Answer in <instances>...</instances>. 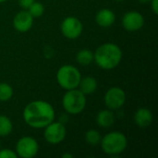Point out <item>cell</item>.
<instances>
[{"label":"cell","mask_w":158,"mask_h":158,"mask_svg":"<svg viewBox=\"0 0 158 158\" xmlns=\"http://www.w3.org/2000/svg\"><path fill=\"white\" fill-rule=\"evenodd\" d=\"M33 25V18L28 10H21L18 12L13 18V27L19 32L29 31Z\"/></svg>","instance_id":"cell-11"},{"label":"cell","mask_w":158,"mask_h":158,"mask_svg":"<svg viewBox=\"0 0 158 158\" xmlns=\"http://www.w3.org/2000/svg\"><path fill=\"white\" fill-rule=\"evenodd\" d=\"M103 152L108 156L122 154L128 146V139L120 131H111L102 137L100 142Z\"/></svg>","instance_id":"cell-3"},{"label":"cell","mask_w":158,"mask_h":158,"mask_svg":"<svg viewBox=\"0 0 158 158\" xmlns=\"http://www.w3.org/2000/svg\"><path fill=\"white\" fill-rule=\"evenodd\" d=\"M133 119L137 126H139L140 128L145 129L153 123L154 116L150 109L142 107V108H139L135 112Z\"/></svg>","instance_id":"cell-13"},{"label":"cell","mask_w":158,"mask_h":158,"mask_svg":"<svg viewBox=\"0 0 158 158\" xmlns=\"http://www.w3.org/2000/svg\"><path fill=\"white\" fill-rule=\"evenodd\" d=\"M23 120L32 129H44L55 120L56 113L53 106L44 100H34L23 109Z\"/></svg>","instance_id":"cell-1"},{"label":"cell","mask_w":158,"mask_h":158,"mask_svg":"<svg viewBox=\"0 0 158 158\" xmlns=\"http://www.w3.org/2000/svg\"><path fill=\"white\" fill-rule=\"evenodd\" d=\"M85 141L91 146H97L100 144L102 136L100 132L96 130H89L85 133Z\"/></svg>","instance_id":"cell-18"},{"label":"cell","mask_w":158,"mask_h":158,"mask_svg":"<svg viewBox=\"0 0 158 158\" xmlns=\"http://www.w3.org/2000/svg\"><path fill=\"white\" fill-rule=\"evenodd\" d=\"M6 1H7V0H0V4H1V3H5Z\"/></svg>","instance_id":"cell-26"},{"label":"cell","mask_w":158,"mask_h":158,"mask_svg":"<svg viewBox=\"0 0 158 158\" xmlns=\"http://www.w3.org/2000/svg\"><path fill=\"white\" fill-rule=\"evenodd\" d=\"M121 60V48L113 43L103 44L94 52V61L102 69H113L119 65Z\"/></svg>","instance_id":"cell-2"},{"label":"cell","mask_w":158,"mask_h":158,"mask_svg":"<svg viewBox=\"0 0 158 158\" xmlns=\"http://www.w3.org/2000/svg\"><path fill=\"white\" fill-rule=\"evenodd\" d=\"M0 149H1V142H0Z\"/></svg>","instance_id":"cell-28"},{"label":"cell","mask_w":158,"mask_h":158,"mask_svg":"<svg viewBox=\"0 0 158 158\" xmlns=\"http://www.w3.org/2000/svg\"><path fill=\"white\" fill-rule=\"evenodd\" d=\"M115 1H118V2H121V1H124V0H115Z\"/></svg>","instance_id":"cell-27"},{"label":"cell","mask_w":158,"mask_h":158,"mask_svg":"<svg viewBox=\"0 0 158 158\" xmlns=\"http://www.w3.org/2000/svg\"><path fill=\"white\" fill-rule=\"evenodd\" d=\"M44 129V138L49 144H52V145L59 144L66 138L67 131H66L65 125L62 122L54 120Z\"/></svg>","instance_id":"cell-6"},{"label":"cell","mask_w":158,"mask_h":158,"mask_svg":"<svg viewBox=\"0 0 158 158\" xmlns=\"http://www.w3.org/2000/svg\"><path fill=\"white\" fill-rule=\"evenodd\" d=\"M138 1H139L141 4H144V5H145V4H149L151 0H138Z\"/></svg>","instance_id":"cell-25"},{"label":"cell","mask_w":158,"mask_h":158,"mask_svg":"<svg viewBox=\"0 0 158 158\" xmlns=\"http://www.w3.org/2000/svg\"><path fill=\"white\" fill-rule=\"evenodd\" d=\"M61 33L69 40H75L81 36L83 31V25L81 21L73 16L65 18L60 25Z\"/></svg>","instance_id":"cell-8"},{"label":"cell","mask_w":158,"mask_h":158,"mask_svg":"<svg viewBox=\"0 0 158 158\" xmlns=\"http://www.w3.org/2000/svg\"><path fill=\"white\" fill-rule=\"evenodd\" d=\"M62 157L63 158H72L73 157V156H72L71 154H69V153H67V154H64V155H62Z\"/></svg>","instance_id":"cell-24"},{"label":"cell","mask_w":158,"mask_h":158,"mask_svg":"<svg viewBox=\"0 0 158 158\" xmlns=\"http://www.w3.org/2000/svg\"><path fill=\"white\" fill-rule=\"evenodd\" d=\"M126 102V94L123 89L119 87L109 88L104 96V103L106 108L110 110L120 109Z\"/></svg>","instance_id":"cell-9"},{"label":"cell","mask_w":158,"mask_h":158,"mask_svg":"<svg viewBox=\"0 0 158 158\" xmlns=\"http://www.w3.org/2000/svg\"><path fill=\"white\" fill-rule=\"evenodd\" d=\"M96 124L104 129L110 128L115 123V115L113 110L108 108L99 111L96 115Z\"/></svg>","instance_id":"cell-14"},{"label":"cell","mask_w":158,"mask_h":158,"mask_svg":"<svg viewBox=\"0 0 158 158\" xmlns=\"http://www.w3.org/2000/svg\"><path fill=\"white\" fill-rule=\"evenodd\" d=\"M18 156L15 151L7 148L0 149V158H17Z\"/></svg>","instance_id":"cell-21"},{"label":"cell","mask_w":158,"mask_h":158,"mask_svg":"<svg viewBox=\"0 0 158 158\" xmlns=\"http://www.w3.org/2000/svg\"><path fill=\"white\" fill-rule=\"evenodd\" d=\"M76 60L81 66H88L94 61V52L89 49H81L77 53Z\"/></svg>","instance_id":"cell-16"},{"label":"cell","mask_w":158,"mask_h":158,"mask_svg":"<svg viewBox=\"0 0 158 158\" xmlns=\"http://www.w3.org/2000/svg\"><path fill=\"white\" fill-rule=\"evenodd\" d=\"M15 152L19 157L32 158L36 156L39 152V144L34 138L24 136L17 142Z\"/></svg>","instance_id":"cell-7"},{"label":"cell","mask_w":158,"mask_h":158,"mask_svg":"<svg viewBox=\"0 0 158 158\" xmlns=\"http://www.w3.org/2000/svg\"><path fill=\"white\" fill-rule=\"evenodd\" d=\"M150 4H151V8L154 14L158 15V0H151Z\"/></svg>","instance_id":"cell-23"},{"label":"cell","mask_w":158,"mask_h":158,"mask_svg":"<svg viewBox=\"0 0 158 158\" xmlns=\"http://www.w3.org/2000/svg\"><path fill=\"white\" fill-rule=\"evenodd\" d=\"M28 12L32 16V18H40L44 15V5L41 3V2H37V1H34L31 6L30 7L27 9Z\"/></svg>","instance_id":"cell-20"},{"label":"cell","mask_w":158,"mask_h":158,"mask_svg":"<svg viewBox=\"0 0 158 158\" xmlns=\"http://www.w3.org/2000/svg\"><path fill=\"white\" fill-rule=\"evenodd\" d=\"M34 1H35V0H18V3H19V6H20L22 9L27 10V9L30 7V6H31Z\"/></svg>","instance_id":"cell-22"},{"label":"cell","mask_w":158,"mask_h":158,"mask_svg":"<svg viewBox=\"0 0 158 158\" xmlns=\"http://www.w3.org/2000/svg\"><path fill=\"white\" fill-rule=\"evenodd\" d=\"M13 88L6 82H0V102H7L13 96Z\"/></svg>","instance_id":"cell-19"},{"label":"cell","mask_w":158,"mask_h":158,"mask_svg":"<svg viewBox=\"0 0 158 158\" xmlns=\"http://www.w3.org/2000/svg\"><path fill=\"white\" fill-rule=\"evenodd\" d=\"M97 87H98V83L96 79L92 76H86L84 78L81 77L78 89L85 95H89L94 94L95 91L97 90Z\"/></svg>","instance_id":"cell-15"},{"label":"cell","mask_w":158,"mask_h":158,"mask_svg":"<svg viewBox=\"0 0 158 158\" xmlns=\"http://www.w3.org/2000/svg\"><path fill=\"white\" fill-rule=\"evenodd\" d=\"M13 131V124L10 118L5 115H0V137L8 136Z\"/></svg>","instance_id":"cell-17"},{"label":"cell","mask_w":158,"mask_h":158,"mask_svg":"<svg viewBox=\"0 0 158 158\" xmlns=\"http://www.w3.org/2000/svg\"><path fill=\"white\" fill-rule=\"evenodd\" d=\"M116 21V14L110 8H102L95 15V22L99 27L109 28Z\"/></svg>","instance_id":"cell-12"},{"label":"cell","mask_w":158,"mask_h":158,"mask_svg":"<svg viewBox=\"0 0 158 158\" xmlns=\"http://www.w3.org/2000/svg\"><path fill=\"white\" fill-rule=\"evenodd\" d=\"M81 79V74L80 70L73 65H64L56 72V81L66 91L77 89Z\"/></svg>","instance_id":"cell-5"},{"label":"cell","mask_w":158,"mask_h":158,"mask_svg":"<svg viewBox=\"0 0 158 158\" xmlns=\"http://www.w3.org/2000/svg\"><path fill=\"white\" fill-rule=\"evenodd\" d=\"M86 103V95L78 88L67 91L62 98V106L69 115L81 114L85 109Z\"/></svg>","instance_id":"cell-4"},{"label":"cell","mask_w":158,"mask_h":158,"mask_svg":"<svg viewBox=\"0 0 158 158\" xmlns=\"http://www.w3.org/2000/svg\"><path fill=\"white\" fill-rule=\"evenodd\" d=\"M144 25V18L138 11H129L122 17V26L128 31H137Z\"/></svg>","instance_id":"cell-10"}]
</instances>
